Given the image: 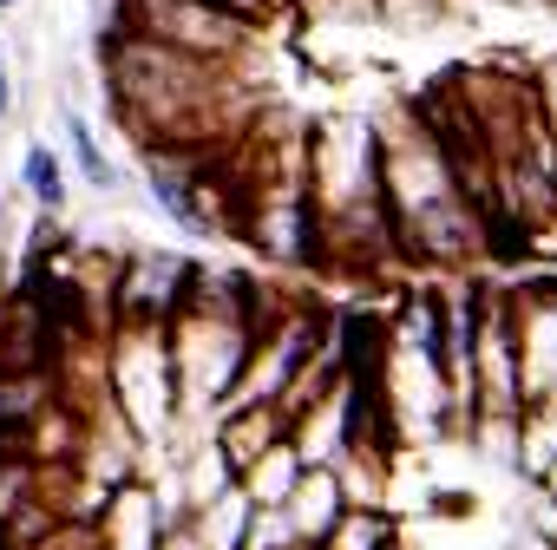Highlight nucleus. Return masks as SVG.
<instances>
[{
    "label": "nucleus",
    "instance_id": "9",
    "mask_svg": "<svg viewBox=\"0 0 557 550\" xmlns=\"http://www.w3.org/2000/svg\"><path fill=\"white\" fill-rule=\"evenodd\" d=\"M27 8V0H0V14H21Z\"/></svg>",
    "mask_w": 557,
    "mask_h": 550
},
{
    "label": "nucleus",
    "instance_id": "6",
    "mask_svg": "<svg viewBox=\"0 0 557 550\" xmlns=\"http://www.w3.org/2000/svg\"><path fill=\"white\" fill-rule=\"evenodd\" d=\"M21 190H27V203H34L40 216H60V210L73 203V177H66V158H60L47 138H34V145L21 151Z\"/></svg>",
    "mask_w": 557,
    "mask_h": 550
},
{
    "label": "nucleus",
    "instance_id": "2",
    "mask_svg": "<svg viewBox=\"0 0 557 550\" xmlns=\"http://www.w3.org/2000/svg\"><path fill=\"white\" fill-rule=\"evenodd\" d=\"M177 524H184V517L164 504L158 485L125 478L119 491L99 498V511H92V543H99V550H164V543L177 537Z\"/></svg>",
    "mask_w": 557,
    "mask_h": 550
},
{
    "label": "nucleus",
    "instance_id": "7",
    "mask_svg": "<svg viewBox=\"0 0 557 550\" xmlns=\"http://www.w3.org/2000/svg\"><path fill=\"white\" fill-rule=\"evenodd\" d=\"M322 550H400V530H394V517L381 504H368V511H348Z\"/></svg>",
    "mask_w": 557,
    "mask_h": 550
},
{
    "label": "nucleus",
    "instance_id": "5",
    "mask_svg": "<svg viewBox=\"0 0 557 550\" xmlns=\"http://www.w3.org/2000/svg\"><path fill=\"white\" fill-rule=\"evenodd\" d=\"M302 472H309V465H302V459H296V446L283 439V446H269V452L236 478V485H243V498H249L256 511H283V504H289V491L302 485Z\"/></svg>",
    "mask_w": 557,
    "mask_h": 550
},
{
    "label": "nucleus",
    "instance_id": "3",
    "mask_svg": "<svg viewBox=\"0 0 557 550\" xmlns=\"http://www.w3.org/2000/svg\"><path fill=\"white\" fill-rule=\"evenodd\" d=\"M275 517H283V530H289L296 550H322V543L335 537V524L348 517L342 478H335V472H302V485L289 491V504L275 511Z\"/></svg>",
    "mask_w": 557,
    "mask_h": 550
},
{
    "label": "nucleus",
    "instance_id": "4",
    "mask_svg": "<svg viewBox=\"0 0 557 550\" xmlns=\"http://www.w3.org/2000/svg\"><path fill=\"white\" fill-rule=\"evenodd\" d=\"M60 138H66V158H73L79 184H86V190H99V197H112V190H119V164L106 158V145H99V132H92V118H86L79 105H66V99H60Z\"/></svg>",
    "mask_w": 557,
    "mask_h": 550
},
{
    "label": "nucleus",
    "instance_id": "1",
    "mask_svg": "<svg viewBox=\"0 0 557 550\" xmlns=\"http://www.w3.org/2000/svg\"><path fill=\"white\" fill-rule=\"evenodd\" d=\"M106 407L125 420L138 446L177 426V367L164 328H112L106 335Z\"/></svg>",
    "mask_w": 557,
    "mask_h": 550
},
{
    "label": "nucleus",
    "instance_id": "8",
    "mask_svg": "<svg viewBox=\"0 0 557 550\" xmlns=\"http://www.w3.org/2000/svg\"><path fill=\"white\" fill-rule=\"evenodd\" d=\"M14 105H21V86H14V53H8V40H0V125L14 118Z\"/></svg>",
    "mask_w": 557,
    "mask_h": 550
}]
</instances>
